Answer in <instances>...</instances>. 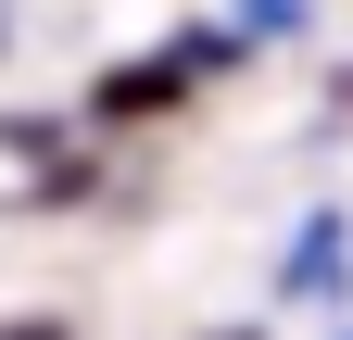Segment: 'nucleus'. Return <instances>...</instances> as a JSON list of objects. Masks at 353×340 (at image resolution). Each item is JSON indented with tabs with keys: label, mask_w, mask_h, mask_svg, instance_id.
Returning a JSON list of instances; mask_svg holds the SVG:
<instances>
[{
	"label": "nucleus",
	"mask_w": 353,
	"mask_h": 340,
	"mask_svg": "<svg viewBox=\"0 0 353 340\" xmlns=\"http://www.w3.org/2000/svg\"><path fill=\"white\" fill-rule=\"evenodd\" d=\"M303 13H316V0H240V25H252V38H290Z\"/></svg>",
	"instance_id": "7ed1b4c3"
},
{
	"label": "nucleus",
	"mask_w": 353,
	"mask_h": 340,
	"mask_svg": "<svg viewBox=\"0 0 353 340\" xmlns=\"http://www.w3.org/2000/svg\"><path fill=\"white\" fill-rule=\"evenodd\" d=\"M0 25H13V13H0Z\"/></svg>",
	"instance_id": "423d86ee"
},
{
	"label": "nucleus",
	"mask_w": 353,
	"mask_h": 340,
	"mask_svg": "<svg viewBox=\"0 0 353 340\" xmlns=\"http://www.w3.org/2000/svg\"><path fill=\"white\" fill-rule=\"evenodd\" d=\"M341 252H353L341 202H316V215H303V240H290V265H278V290H303V303H341Z\"/></svg>",
	"instance_id": "f03ea898"
},
{
	"label": "nucleus",
	"mask_w": 353,
	"mask_h": 340,
	"mask_svg": "<svg viewBox=\"0 0 353 340\" xmlns=\"http://www.w3.org/2000/svg\"><path fill=\"white\" fill-rule=\"evenodd\" d=\"M214 340H252V328H214Z\"/></svg>",
	"instance_id": "39448f33"
},
{
	"label": "nucleus",
	"mask_w": 353,
	"mask_h": 340,
	"mask_svg": "<svg viewBox=\"0 0 353 340\" xmlns=\"http://www.w3.org/2000/svg\"><path fill=\"white\" fill-rule=\"evenodd\" d=\"M0 340H76V328L63 315H26V328H0Z\"/></svg>",
	"instance_id": "20e7f679"
},
{
	"label": "nucleus",
	"mask_w": 353,
	"mask_h": 340,
	"mask_svg": "<svg viewBox=\"0 0 353 340\" xmlns=\"http://www.w3.org/2000/svg\"><path fill=\"white\" fill-rule=\"evenodd\" d=\"M228 63H240V25H190V38H164L152 63H114L101 89H88V126H152V114H176L202 76H228Z\"/></svg>",
	"instance_id": "f257e3e1"
}]
</instances>
